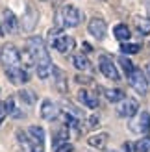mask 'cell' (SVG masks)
I'll return each instance as SVG.
<instances>
[{"label":"cell","mask_w":150,"mask_h":152,"mask_svg":"<svg viewBox=\"0 0 150 152\" xmlns=\"http://www.w3.org/2000/svg\"><path fill=\"white\" fill-rule=\"evenodd\" d=\"M2 24H4V32H6V34H17V32H19L20 22H19L17 17H15V13H13L11 10H4Z\"/></svg>","instance_id":"7c38bea8"},{"label":"cell","mask_w":150,"mask_h":152,"mask_svg":"<svg viewBox=\"0 0 150 152\" xmlns=\"http://www.w3.org/2000/svg\"><path fill=\"white\" fill-rule=\"evenodd\" d=\"M111 152H115V150H111Z\"/></svg>","instance_id":"1f68e13d"},{"label":"cell","mask_w":150,"mask_h":152,"mask_svg":"<svg viewBox=\"0 0 150 152\" xmlns=\"http://www.w3.org/2000/svg\"><path fill=\"white\" fill-rule=\"evenodd\" d=\"M113 34L119 41H128L130 39V28L126 26V24H117L113 28Z\"/></svg>","instance_id":"ffe728a7"},{"label":"cell","mask_w":150,"mask_h":152,"mask_svg":"<svg viewBox=\"0 0 150 152\" xmlns=\"http://www.w3.org/2000/svg\"><path fill=\"white\" fill-rule=\"evenodd\" d=\"M0 63L4 65L6 71L15 69V67H22L20 65V52L17 50L15 45H11V43L2 45V48H0Z\"/></svg>","instance_id":"3957f363"},{"label":"cell","mask_w":150,"mask_h":152,"mask_svg":"<svg viewBox=\"0 0 150 152\" xmlns=\"http://www.w3.org/2000/svg\"><path fill=\"white\" fill-rule=\"evenodd\" d=\"M54 74H56V87H58V91L65 93V91H67V80H65V74L59 71L58 67H54Z\"/></svg>","instance_id":"7402d4cb"},{"label":"cell","mask_w":150,"mask_h":152,"mask_svg":"<svg viewBox=\"0 0 150 152\" xmlns=\"http://www.w3.org/2000/svg\"><path fill=\"white\" fill-rule=\"evenodd\" d=\"M72 63H74V67H76L78 71H89L91 69V61L87 59L85 54H74L72 56Z\"/></svg>","instance_id":"ac0fdd59"},{"label":"cell","mask_w":150,"mask_h":152,"mask_svg":"<svg viewBox=\"0 0 150 152\" xmlns=\"http://www.w3.org/2000/svg\"><path fill=\"white\" fill-rule=\"evenodd\" d=\"M78 100H80L82 104H85L87 108H91V110L98 106V98H96V95L89 93V91H85V89H80V91H78Z\"/></svg>","instance_id":"e0dca14e"},{"label":"cell","mask_w":150,"mask_h":152,"mask_svg":"<svg viewBox=\"0 0 150 152\" xmlns=\"http://www.w3.org/2000/svg\"><path fill=\"white\" fill-rule=\"evenodd\" d=\"M135 145H137V150L139 152H148L150 150V137H143L141 141H137Z\"/></svg>","instance_id":"484cf974"},{"label":"cell","mask_w":150,"mask_h":152,"mask_svg":"<svg viewBox=\"0 0 150 152\" xmlns=\"http://www.w3.org/2000/svg\"><path fill=\"white\" fill-rule=\"evenodd\" d=\"M87 30H89V34H91L95 39L102 41L104 37H106V34H108V24H106V20H104V19L93 17L91 20H89V24H87Z\"/></svg>","instance_id":"ba28073f"},{"label":"cell","mask_w":150,"mask_h":152,"mask_svg":"<svg viewBox=\"0 0 150 152\" xmlns=\"http://www.w3.org/2000/svg\"><path fill=\"white\" fill-rule=\"evenodd\" d=\"M137 150V145H133V143H124V152H135Z\"/></svg>","instance_id":"f1b7e54d"},{"label":"cell","mask_w":150,"mask_h":152,"mask_svg":"<svg viewBox=\"0 0 150 152\" xmlns=\"http://www.w3.org/2000/svg\"><path fill=\"white\" fill-rule=\"evenodd\" d=\"M130 130L135 134H148L150 132V111H141L137 113L135 119H132L130 123Z\"/></svg>","instance_id":"8992f818"},{"label":"cell","mask_w":150,"mask_h":152,"mask_svg":"<svg viewBox=\"0 0 150 152\" xmlns=\"http://www.w3.org/2000/svg\"><path fill=\"white\" fill-rule=\"evenodd\" d=\"M28 135H30V141H32L33 148H43V143H44V130L41 126H30L28 128Z\"/></svg>","instance_id":"9a60e30c"},{"label":"cell","mask_w":150,"mask_h":152,"mask_svg":"<svg viewBox=\"0 0 150 152\" xmlns=\"http://www.w3.org/2000/svg\"><path fill=\"white\" fill-rule=\"evenodd\" d=\"M76 82H78V83H91L93 78H89V76H80V74H78V76H76Z\"/></svg>","instance_id":"83f0119b"},{"label":"cell","mask_w":150,"mask_h":152,"mask_svg":"<svg viewBox=\"0 0 150 152\" xmlns=\"http://www.w3.org/2000/svg\"><path fill=\"white\" fill-rule=\"evenodd\" d=\"M135 28H137V32L141 35H148L150 34V19H143V17H135Z\"/></svg>","instance_id":"d6986e66"},{"label":"cell","mask_w":150,"mask_h":152,"mask_svg":"<svg viewBox=\"0 0 150 152\" xmlns=\"http://www.w3.org/2000/svg\"><path fill=\"white\" fill-rule=\"evenodd\" d=\"M58 115H59L58 104L52 102V100H48V98H44L43 104H41V117H43L44 121H54Z\"/></svg>","instance_id":"5bb4252c"},{"label":"cell","mask_w":150,"mask_h":152,"mask_svg":"<svg viewBox=\"0 0 150 152\" xmlns=\"http://www.w3.org/2000/svg\"><path fill=\"white\" fill-rule=\"evenodd\" d=\"M98 69H100V72L106 76V78H109V80H113V82H119V80H121V74H119L117 67H115L113 61H111L109 56H100V58H98Z\"/></svg>","instance_id":"5b68a950"},{"label":"cell","mask_w":150,"mask_h":152,"mask_svg":"<svg viewBox=\"0 0 150 152\" xmlns=\"http://www.w3.org/2000/svg\"><path fill=\"white\" fill-rule=\"evenodd\" d=\"M48 37H50V45L54 47L58 52H61V54H69V52H72L74 50V39L71 35H65V34H61L59 30L56 28V30H50L48 32Z\"/></svg>","instance_id":"277c9868"},{"label":"cell","mask_w":150,"mask_h":152,"mask_svg":"<svg viewBox=\"0 0 150 152\" xmlns=\"http://www.w3.org/2000/svg\"><path fill=\"white\" fill-rule=\"evenodd\" d=\"M6 76L9 78V82H11V83H15V86L26 83V82H28V78H30V74H28V71L24 69V67H15V69L6 71Z\"/></svg>","instance_id":"4fadbf2b"},{"label":"cell","mask_w":150,"mask_h":152,"mask_svg":"<svg viewBox=\"0 0 150 152\" xmlns=\"http://www.w3.org/2000/svg\"><path fill=\"white\" fill-rule=\"evenodd\" d=\"M54 152H65L69 150V128L61 126L54 135V145H52Z\"/></svg>","instance_id":"30bf717a"},{"label":"cell","mask_w":150,"mask_h":152,"mask_svg":"<svg viewBox=\"0 0 150 152\" xmlns=\"http://www.w3.org/2000/svg\"><path fill=\"white\" fill-rule=\"evenodd\" d=\"M56 20H58V26L76 28L82 22V13H80V10H78L76 6L65 4V6H61V10L56 13Z\"/></svg>","instance_id":"7a4b0ae2"},{"label":"cell","mask_w":150,"mask_h":152,"mask_svg":"<svg viewBox=\"0 0 150 152\" xmlns=\"http://www.w3.org/2000/svg\"><path fill=\"white\" fill-rule=\"evenodd\" d=\"M32 152H43L41 148H32Z\"/></svg>","instance_id":"4dcf8cb0"},{"label":"cell","mask_w":150,"mask_h":152,"mask_svg":"<svg viewBox=\"0 0 150 152\" xmlns=\"http://www.w3.org/2000/svg\"><path fill=\"white\" fill-rule=\"evenodd\" d=\"M19 98H20L24 104H28V106L33 104V93H32V91H24V89H22L20 93H19Z\"/></svg>","instance_id":"d4e9b609"},{"label":"cell","mask_w":150,"mask_h":152,"mask_svg":"<svg viewBox=\"0 0 150 152\" xmlns=\"http://www.w3.org/2000/svg\"><path fill=\"white\" fill-rule=\"evenodd\" d=\"M26 50L28 54L32 56L33 59V67H35V72L39 78H48V76L54 72V63L50 59V54L47 47H44V41L41 39L39 35H33L26 41Z\"/></svg>","instance_id":"6da1fadb"},{"label":"cell","mask_w":150,"mask_h":152,"mask_svg":"<svg viewBox=\"0 0 150 152\" xmlns=\"http://www.w3.org/2000/svg\"><path fill=\"white\" fill-rule=\"evenodd\" d=\"M108 141H109V135H108L106 132H100V134H95V135H91V137L87 139V145L91 147V148L102 150V148H106Z\"/></svg>","instance_id":"2e32d148"},{"label":"cell","mask_w":150,"mask_h":152,"mask_svg":"<svg viewBox=\"0 0 150 152\" xmlns=\"http://www.w3.org/2000/svg\"><path fill=\"white\" fill-rule=\"evenodd\" d=\"M104 95H106V98L109 102H121V100H124V93L121 89H106L104 91Z\"/></svg>","instance_id":"44dd1931"},{"label":"cell","mask_w":150,"mask_h":152,"mask_svg":"<svg viewBox=\"0 0 150 152\" xmlns=\"http://www.w3.org/2000/svg\"><path fill=\"white\" fill-rule=\"evenodd\" d=\"M37 20H39V13H37V10H33V6L28 4L24 15H22V20H20L22 30H24V32H32L37 24Z\"/></svg>","instance_id":"8fae6325"},{"label":"cell","mask_w":150,"mask_h":152,"mask_svg":"<svg viewBox=\"0 0 150 152\" xmlns=\"http://www.w3.org/2000/svg\"><path fill=\"white\" fill-rule=\"evenodd\" d=\"M146 78H148V82H150V63L146 65Z\"/></svg>","instance_id":"f546056e"},{"label":"cell","mask_w":150,"mask_h":152,"mask_svg":"<svg viewBox=\"0 0 150 152\" xmlns=\"http://www.w3.org/2000/svg\"><path fill=\"white\" fill-rule=\"evenodd\" d=\"M7 115V110H6V104H0V124L4 123V119Z\"/></svg>","instance_id":"4316f807"},{"label":"cell","mask_w":150,"mask_h":152,"mask_svg":"<svg viewBox=\"0 0 150 152\" xmlns=\"http://www.w3.org/2000/svg\"><path fill=\"white\" fill-rule=\"evenodd\" d=\"M139 50H141V47L135 45V43H122L121 45V52H122V54H137Z\"/></svg>","instance_id":"603a6c76"},{"label":"cell","mask_w":150,"mask_h":152,"mask_svg":"<svg viewBox=\"0 0 150 152\" xmlns=\"http://www.w3.org/2000/svg\"><path fill=\"white\" fill-rule=\"evenodd\" d=\"M137 110H139V102L135 98H128V96H126L124 100H121L117 106L119 117H133L137 113Z\"/></svg>","instance_id":"9c48e42d"},{"label":"cell","mask_w":150,"mask_h":152,"mask_svg":"<svg viewBox=\"0 0 150 152\" xmlns=\"http://www.w3.org/2000/svg\"><path fill=\"white\" fill-rule=\"evenodd\" d=\"M119 63H121V67L124 69V72L128 74V76H130L133 71H135V67H133V63H132V61H130V59L126 58V56H121V58H119Z\"/></svg>","instance_id":"cb8c5ba5"},{"label":"cell","mask_w":150,"mask_h":152,"mask_svg":"<svg viewBox=\"0 0 150 152\" xmlns=\"http://www.w3.org/2000/svg\"><path fill=\"white\" fill-rule=\"evenodd\" d=\"M128 82H130V86L135 89L139 95H146V91H148V78L145 76V72L141 71V69L133 71L128 76Z\"/></svg>","instance_id":"52a82bcc"}]
</instances>
